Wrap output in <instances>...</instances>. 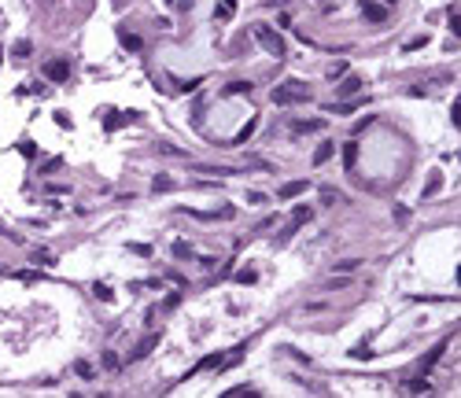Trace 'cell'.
<instances>
[{
	"label": "cell",
	"mask_w": 461,
	"mask_h": 398,
	"mask_svg": "<svg viewBox=\"0 0 461 398\" xmlns=\"http://www.w3.org/2000/svg\"><path fill=\"white\" fill-rule=\"evenodd\" d=\"M384 4H388V7H391V4H399V0H384Z\"/></svg>",
	"instance_id": "1f68e13d"
},
{
	"label": "cell",
	"mask_w": 461,
	"mask_h": 398,
	"mask_svg": "<svg viewBox=\"0 0 461 398\" xmlns=\"http://www.w3.org/2000/svg\"><path fill=\"white\" fill-rule=\"evenodd\" d=\"M78 376H85V380H89V376H92V365H85V362H78Z\"/></svg>",
	"instance_id": "4dcf8cb0"
},
{
	"label": "cell",
	"mask_w": 461,
	"mask_h": 398,
	"mask_svg": "<svg viewBox=\"0 0 461 398\" xmlns=\"http://www.w3.org/2000/svg\"><path fill=\"white\" fill-rule=\"evenodd\" d=\"M343 74H347V63H332V66H328V81H340Z\"/></svg>",
	"instance_id": "ac0fdd59"
},
{
	"label": "cell",
	"mask_w": 461,
	"mask_h": 398,
	"mask_svg": "<svg viewBox=\"0 0 461 398\" xmlns=\"http://www.w3.org/2000/svg\"><path fill=\"white\" fill-rule=\"evenodd\" d=\"M306 81H299V78H291V81H284V85H277L273 89V103L277 107H284V103H295V100H306Z\"/></svg>",
	"instance_id": "6da1fadb"
},
{
	"label": "cell",
	"mask_w": 461,
	"mask_h": 398,
	"mask_svg": "<svg viewBox=\"0 0 461 398\" xmlns=\"http://www.w3.org/2000/svg\"><path fill=\"white\" fill-rule=\"evenodd\" d=\"M166 188H174V185H170V177L159 174V177H155V192H166Z\"/></svg>",
	"instance_id": "cb8c5ba5"
},
{
	"label": "cell",
	"mask_w": 461,
	"mask_h": 398,
	"mask_svg": "<svg viewBox=\"0 0 461 398\" xmlns=\"http://www.w3.org/2000/svg\"><path fill=\"white\" fill-rule=\"evenodd\" d=\"M354 265H362V262H358V258H347V262L336 265V273H347V269H354Z\"/></svg>",
	"instance_id": "4316f807"
},
{
	"label": "cell",
	"mask_w": 461,
	"mask_h": 398,
	"mask_svg": "<svg viewBox=\"0 0 461 398\" xmlns=\"http://www.w3.org/2000/svg\"><path fill=\"white\" fill-rule=\"evenodd\" d=\"M306 188H310V181H288L284 188H280V196H284V199H295L299 192H306Z\"/></svg>",
	"instance_id": "52a82bcc"
},
{
	"label": "cell",
	"mask_w": 461,
	"mask_h": 398,
	"mask_svg": "<svg viewBox=\"0 0 461 398\" xmlns=\"http://www.w3.org/2000/svg\"><path fill=\"white\" fill-rule=\"evenodd\" d=\"M174 254H177V258H188V254H192V247H188L185 240H177V243H174Z\"/></svg>",
	"instance_id": "603a6c76"
},
{
	"label": "cell",
	"mask_w": 461,
	"mask_h": 398,
	"mask_svg": "<svg viewBox=\"0 0 461 398\" xmlns=\"http://www.w3.org/2000/svg\"><path fill=\"white\" fill-rule=\"evenodd\" d=\"M255 33H258V44H262L266 52H273L277 59L284 55V41H280V37H277L273 30H269V26H255Z\"/></svg>",
	"instance_id": "7a4b0ae2"
},
{
	"label": "cell",
	"mask_w": 461,
	"mask_h": 398,
	"mask_svg": "<svg viewBox=\"0 0 461 398\" xmlns=\"http://www.w3.org/2000/svg\"><path fill=\"white\" fill-rule=\"evenodd\" d=\"M447 22H450V33L458 37V7H450V15H447Z\"/></svg>",
	"instance_id": "484cf974"
},
{
	"label": "cell",
	"mask_w": 461,
	"mask_h": 398,
	"mask_svg": "<svg viewBox=\"0 0 461 398\" xmlns=\"http://www.w3.org/2000/svg\"><path fill=\"white\" fill-rule=\"evenodd\" d=\"M18 151H22V155H26V159H37V148L30 144V140H22V144H18Z\"/></svg>",
	"instance_id": "d4e9b609"
},
{
	"label": "cell",
	"mask_w": 461,
	"mask_h": 398,
	"mask_svg": "<svg viewBox=\"0 0 461 398\" xmlns=\"http://www.w3.org/2000/svg\"><path fill=\"white\" fill-rule=\"evenodd\" d=\"M122 48H126V52H140V48H144V41H140L137 33H122Z\"/></svg>",
	"instance_id": "8fae6325"
},
{
	"label": "cell",
	"mask_w": 461,
	"mask_h": 398,
	"mask_svg": "<svg viewBox=\"0 0 461 398\" xmlns=\"http://www.w3.org/2000/svg\"><path fill=\"white\" fill-rule=\"evenodd\" d=\"M0 63H4V48H0Z\"/></svg>",
	"instance_id": "d6a6232c"
},
{
	"label": "cell",
	"mask_w": 461,
	"mask_h": 398,
	"mask_svg": "<svg viewBox=\"0 0 461 398\" xmlns=\"http://www.w3.org/2000/svg\"><path fill=\"white\" fill-rule=\"evenodd\" d=\"M155 343H159V336H152V339H148V343H140V347L133 350V354H129V362H137V358H144L148 350H155Z\"/></svg>",
	"instance_id": "4fadbf2b"
},
{
	"label": "cell",
	"mask_w": 461,
	"mask_h": 398,
	"mask_svg": "<svg viewBox=\"0 0 461 398\" xmlns=\"http://www.w3.org/2000/svg\"><path fill=\"white\" fill-rule=\"evenodd\" d=\"M402 391H406V395H428V380H410Z\"/></svg>",
	"instance_id": "5bb4252c"
},
{
	"label": "cell",
	"mask_w": 461,
	"mask_h": 398,
	"mask_svg": "<svg viewBox=\"0 0 461 398\" xmlns=\"http://www.w3.org/2000/svg\"><path fill=\"white\" fill-rule=\"evenodd\" d=\"M11 55H15V59H26V55H30V41H18L11 48Z\"/></svg>",
	"instance_id": "ffe728a7"
},
{
	"label": "cell",
	"mask_w": 461,
	"mask_h": 398,
	"mask_svg": "<svg viewBox=\"0 0 461 398\" xmlns=\"http://www.w3.org/2000/svg\"><path fill=\"white\" fill-rule=\"evenodd\" d=\"M251 133H255V122H247V126H243V129L236 133V140H232V144H243V140H247Z\"/></svg>",
	"instance_id": "7402d4cb"
},
{
	"label": "cell",
	"mask_w": 461,
	"mask_h": 398,
	"mask_svg": "<svg viewBox=\"0 0 461 398\" xmlns=\"http://www.w3.org/2000/svg\"><path fill=\"white\" fill-rule=\"evenodd\" d=\"M310 217H314V210H310V206H295V210H291V225H306Z\"/></svg>",
	"instance_id": "7c38bea8"
},
{
	"label": "cell",
	"mask_w": 461,
	"mask_h": 398,
	"mask_svg": "<svg viewBox=\"0 0 461 398\" xmlns=\"http://www.w3.org/2000/svg\"><path fill=\"white\" fill-rule=\"evenodd\" d=\"M232 11H236V0H222V7H218V18H232Z\"/></svg>",
	"instance_id": "d6986e66"
},
{
	"label": "cell",
	"mask_w": 461,
	"mask_h": 398,
	"mask_svg": "<svg viewBox=\"0 0 461 398\" xmlns=\"http://www.w3.org/2000/svg\"><path fill=\"white\" fill-rule=\"evenodd\" d=\"M251 89H255V85H251V81H232V85H225V96H240V92H243V96H247Z\"/></svg>",
	"instance_id": "30bf717a"
},
{
	"label": "cell",
	"mask_w": 461,
	"mask_h": 398,
	"mask_svg": "<svg viewBox=\"0 0 461 398\" xmlns=\"http://www.w3.org/2000/svg\"><path fill=\"white\" fill-rule=\"evenodd\" d=\"M44 78H48L52 85H63L70 78V63H63V59H52V63H44Z\"/></svg>",
	"instance_id": "277c9868"
},
{
	"label": "cell",
	"mask_w": 461,
	"mask_h": 398,
	"mask_svg": "<svg viewBox=\"0 0 461 398\" xmlns=\"http://www.w3.org/2000/svg\"><path fill=\"white\" fill-rule=\"evenodd\" d=\"M118 354H115V350H103V369H111V373H118Z\"/></svg>",
	"instance_id": "9a60e30c"
},
{
	"label": "cell",
	"mask_w": 461,
	"mask_h": 398,
	"mask_svg": "<svg viewBox=\"0 0 461 398\" xmlns=\"http://www.w3.org/2000/svg\"><path fill=\"white\" fill-rule=\"evenodd\" d=\"M133 118H140L137 111H129V115H118V111H111V115H107V126H103V129H111V133H115V129L126 126V122H133Z\"/></svg>",
	"instance_id": "8992f818"
},
{
	"label": "cell",
	"mask_w": 461,
	"mask_h": 398,
	"mask_svg": "<svg viewBox=\"0 0 461 398\" xmlns=\"http://www.w3.org/2000/svg\"><path fill=\"white\" fill-rule=\"evenodd\" d=\"M236 280H240V284H255V273L243 269V273H236Z\"/></svg>",
	"instance_id": "f546056e"
},
{
	"label": "cell",
	"mask_w": 461,
	"mask_h": 398,
	"mask_svg": "<svg viewBox=\"0 0 461 398\" xmlns=\"http://www.w3.org/2000/svg\"><path fill=\"white\" fill-rule=\"evenodd\" d=\"M92 291H96V295H100L103 302H115V291H111L107 284H92Z\"/></svg>",
	"instance_id": "e0dca14e"
},
{
	"label": "cell",
	"mask_w": 461,
	"mask_h": 398,
	"mask_svg": "<svg viewBox=\"0 0 461 398\" xmlns=\"http://www.w3.org/2000/svg\"><path fill=\"white\" fill-rule=\"evenodd\" d=\"M362 89V78H347L343 85H340V96H347V92H358Z\"/></svg>",
	"instance_id": "2e32d148"
},
{
	"label": "cell",
	"mask_w": 461,
	"mask_h": 398,
	"mask_svg": "<svg viewBox=\"0 0 461 398\" xmlns=\"http://www.w3.org/2000/svg\"><path fill=\"white\" fill-rule=\"evenodd\" d=\"M332 151H336V144H332V140H325V144L317 148V155H314V166H325V163H328V155H332Z\"/></svg>",
	"instance_id": "9c48e42d"
},
{
	"label": "cell",
	"mask_w": 461,
	"mask_h": 398,
	"mask_svg": "<svg viewBox=\"0 0 461 398\" xmlns=\"http://www.w3.org/2000/svg\"><path fill=\"white\" fill-rule=\"evenodd\" d=\"M52 118H55V126H63V129H67V126H70V115H63V111H55V115H52Z\"/></svg>",
	"instance_id": "f1b7e54d"
},
{
	"label": "cell",
	"mask_w": 461,
	"mask_h": 398,
	"mask_svg": "<svg viewBox=\"0 0 461 398\" xmlns=\"http://www.w3.org/2000/svg\"><path fill=\"white\" fill-rule=\"evenodd\" d=\"M358 4H362V15L369 22H388V15H391L388 4H376V0H358Z\"/></svg>",
	"instance_id": "3957f363"
},
{
	"label": "cell",
	"mask_w": 461,
	"mask_h": 398,
	"mask_svg": "<svg viewBox=\"0 0 461 398\" xmlns=\"http://www.w3.org/2000/svg\"><path fill=\"white\" fill-rule=\"evenodd\" d=\"M354 151H358L354 144H347V148H343V166H347V170H354Z\"/></svg>",
	"instance_id": "44dd1931"
},
{
	"label": "cell",
	"mask_w": 461,
	"mask_h": 398,
	"mask_svg": "<svg viewBox=\"0 0 461 398\" xmlns=\"http://www.w3.org/2000/svg\"><path fill=\"white\" fill-rule=\"evenodd\" d=\"M425 44H428V37H417V41L406 44V52H417V48H425Z\"/></svg>",
	"instance_id": "83f0119b"
},
{
	"label": "cell",
	"mask_w": 461,
	"mask_h": 398,
	"mask_svg": "<svg viewBox=\"0 0 461 398\" xmlns=\"http://www.w3.org/2000/svg\"><path fill=\"white\" fill-rule=\"evenodd\" d=\"M291 129H295V133H317V129H325V122L321 118H314V122H291Z\"/></svg>",
	"instance_id": "ba28073f"
},
{
	"label": "cell",
	"mask_w": 461,
	"mask_h": 398,
	"mask_svg": "<svg viewBox=\"0 0 461 398\" xmlns=\"http://www.w3.org/2000/svg\"><path fill=\"white\" fill-rule=\"evenodd\" d=\"M443 350H447V339H443V343H436V347H432L428 354H425V362H421V373L436 369V365H439V358H443Z\"/></svg>",
	"instance_id": "5b68a950"
}]
</instances>
